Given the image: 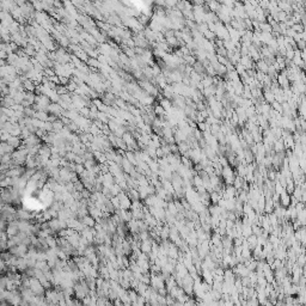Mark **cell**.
<instances>
[{"label": "cell", "instance_id": "1", "mask_svg": "<svg viewBox=\"0 0 306 306\" xmlns=\"http://www.w3.org/2000/svg\"><path fill=\"white\" fill-rule=\"evenodd\" d=\"M280 200H281V204H282L284 207H287V206H290V204H291V198H290V195H288L287 192H282V193L280 194Z\"/></svg>", "mask_w": 306, "mask_h": 306}, {"label": "cell", "instance_id": "2", "mask_svg": "<svg viewBox=\"0 0 306 306\" xmlns=\"http://www.w3.org/2000/svg\"><path fill=\"white\" fill-rule=\"evenodd\" d=\"M7 142L12 146V147H14V148H17L18 146H19V144H20V141H19V139H17V138H13V136H10L8 138V140H7Z\"/></svg>", "mask_w": 306, "mask_h": 306}]
</instances>
